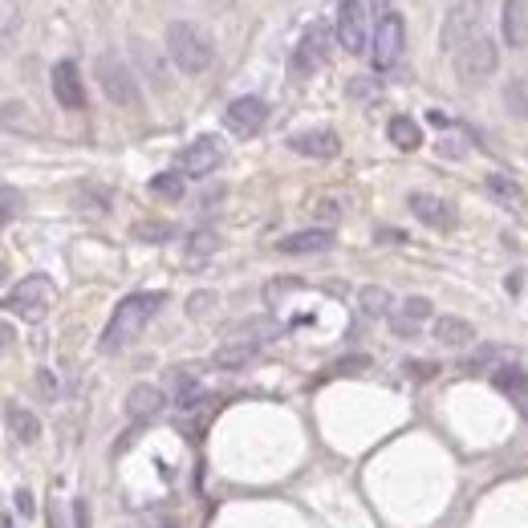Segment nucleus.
Masks as SVG:
<instances>
[{"mask_svg":"<svg viewBox=\"0 0 528 528\" xmlns=\"http://www.w3.org/2000/svg\"><path fill=\"white\" fill-rule=\"evenodd\" d=\"M163 305H167V293H131V297H123L102 329V353L126 350Z\"/></svg>","mask_w":528,"mask_h":528,"instance_id":"nucleus-1","label":"nucleus"},{"mask_svg":"<svg viewBox=\"0 0 528 528\" xmlns=\"http://www.w3.org/2000/svg\"><path fill=\"white\" fill-rule=\"evenodd\" d=\"M49 89H53V98H57L62 110H73V115L86 110V78H81V70L70 62V57L49 70Z\"/></svg>","mask_w":528,"mask_h":528,"instance_id":"nucleus-11","label":"nucleus"},{"mask_svg":"<svg viewBox=\"0 0 528 528\" xmlns=\"http://www.w3.org/2000/svg\"><path fill=\"white\" fill-rule=\"evenodd\" d=\"M220 248V240H216V232L211 228H200L187 236V260H203V256H211Z\"/></svg>","mask_w":528,"mask_h":528,"instance_id":"nucleus-29","label":"nucleus"},{"mask_svg":"<svg viewBox=\"0 0 528 528\" xmlns=\"http://www.w3.org/2000/svg\"><path fill=\"white\" fill-rule=\"evenodd\" d=\"M387 139L395 142L398 150H419L422 147V131H419V123L414 118H406V115H395L387 123Z\"/></svg>","mask_w":528,"mask_h":528,"instance_id":"nucleus-24","label":"nucleus"},{"mask_svg":"<svg viewBox=\"0 0 528 528\" xmlns=\"http://www.w3.org/2000/svg\"><path fill=\"white\" fill-rule=\"evenodd\" d=\"M264 123H268V106H264V98H256V94L236 98V102L224 110V126H228L236 139H252V134H260Z\"/></svg>","mask_w":528,"mask_h":528,"instance_id":"nucleus-12","label":"nucleus"},{"mask_svg":"<svg viewBox=\"0 0 528 528\" xmlns=\"http://www.w3.org/2000/svg\"><path fill=\"white\" fill-rule=\"evenodd\" d=\"M431 313H435V305L427 297H406L403 309H398V313H390V329H395L398 337H414V334H419V326Z\"/></svg>","mask_w":528,"mask_h":528,"instance_id":"nucleus-18","label":"nucleus"},{"mask_svg":"<svg viewBox=\"0 0 528 528\" xmlns=\"http://www.w3.org/2000/svg\"><path fill=\"white\" fill-rule=\"evenodd\" d=\"M406 208H411L414 220H422L427 228H435V232H451V228H456V208H451L443 195L411 192V195H406Z\"/></svg>","mask_w":528,"mask_h":528,"instance_id":"nucleus-13","label":"nucleus"},{"mask_svg":"<svg viewBox=\"0 0 528 528\" xmlns=\"http://www.w3.org/2000/svg\"><path fill=\"white\" fill-rule=\"evenodd\" d=\"M358 305L366 317H387L390 321V313H395V297H390L387 285H366V289L358 293Z\"/></svg>","mask_w":528,"mask_h":528,"instance_id":"nucleus-25","label":"nucleus"},{"mask_svg":"<svg viewBox=\"0 0 528 528\" xmlns=\"http://www.w3.org/2000/svg\"><path fill=\"white\" fill-rule=\"evenodd\" d=\"M131 236L139 240V244H167V240H175V224H167V220H139V224H131Z\"/></svg>","mask_w":528,"mask_h":528,"instance_id":"nucleus-28","label":"nucleus"},{"mask_svg":"<svg viewBox=\"0 0 528 528\" xmlns=\"http://www.w3.org/2000/svg\"><path fill=\"white\" fill-rule=\"evenodd\" d=\"M484 192L492 195L500 208H508V211H520V208H524V192H520V183H516L512 175H500V171L484 175Z\"/></svg>","mask_w":528,"mask_h":528,"instance_id":"nucleus-21","label":"nucleus"},{"mask_svg":"<svg viewBox=\"0 0 528 528\" xmlns=\"http://www.w3.org/2000/svg\"><path fill=\"white\" fill-rule=\"evenodd\" d=\"M289 150H297L301 158H337L342 139L329 126H313V131H297L289 139Z\"/></svg>","mask_w":528,"mask_h":528,"instance_id":"nucleus-14","label":"nucleus"},{"mask_svg":"<svg viewBox=\"0 0 528 528\" xmlns=\"http://www.w3.org/2000/svg\"><path fill=\"white\" fill-rule=\"evenodd\" d=\"M504 358H508V353H504L500 345H484L475 358L464 362V370H467V374H475V370H488V366H504Z\"/></svg>","mask_w":528,"mask_h":528,"instance_id":"nucleus-30","label":"nucleus"},{"mask_svg":"<svg viewBox=\"0 0 528 528\" xmlns=\"http://www.w3.org/2000/svg\"><path fill=\"white\" fill-rule=\"evenodd\" d=\"M451 65H456V73H459V81H464V86H480V81H488L496 73V65H500L496 41L488 33H475L472 41H467L464 49L451 57Z\"/></svg>","mask_w":528,"mask_h":528,"instance_id":"nucleus-5","label":"nucleus"},{"mask_svg":"<svg viewBox=\"0 0 528 528\" xmlns=\"http://www.w3.org/2000/svg\"><path fill=\"white\" fill-rule=\"evenodd\" d=\"M370 89H374V86H370V81H366V78L350 81V94H353V98H366V94H370Z\"/></svg>","mask_w":528,"mask_h":528,"instance_id":"nucleus-39","label":"nucleus"},{"mask_svg":"<svg viewBox=\"0 0 528 528\" xmlns=\"http://www.w3.org/2000/svg\"><path fill=\"white\" fill-rule=\"evenodd\" d=\"M175 398H179V411L195 406V403H200V382H195L192 374H179V379H175Z\"/></svg>","mask_w":528,"mask_h":528,"instance_id":"nucleus-32","label":"nucleus"},{"mask_svg":"<svg viewBox=\"0 0 528 528\" xmlns=\"http://www.w3.org/2000/svg\"><path fill=\"white\" fill-rule=\"evenodd\" d=\"M313 220H317V228H334V224L342 220V203L329 200V195L326 200H317L313 203Z\"/></svg>","mask_w":528,"mask_h":528,"instance_id":"nucleus-31","label":"nucleus"},{"mask_svg":"<svg viewBox=\"0 0 528 528\" xmlns=\"http://www.w3.org/2000/svg\"><path fill=\"white\" fill-rule=\"evenodd\" d=\"M500 33L508 41V49H524L528 45V0H504Z\"/></svg>","mask_w":528,"mask_h":528,"instance_id":"nucleus-16","label":"nucleus"},{"mask_svg":"<svg viewBox=\"0 0 528 528\" xmlns=\"http://www.w3.org/2000/svg\"><path fill=\"white\" fill-rule=\"evenodd\" d=\"M147 192L155 195V200H183L187 175H183V171H163V175H150Z\"/></svg>","mask_w":528,"mask_h":528,"instance_id":"nucleus-27","label":"nucleus"},{"mask_svg":"<svg viewBox=\"0 0 528 528\" xmlns=\"http://www.w3.org/2000/svg\"><path fill=\"white\" fill-rule=\"evenodd\" d=\"M163 406H167V395H163L158 387H150V382H139V387L126 395V414H131V419H139V422L142 419H155Z\"/></svg>","mask_w":528,"mask_h":528,"instance_id":"nucleus-20","label":"nucleus"},{"mask_svg":"<svg viewBox=\"0 0 528 528\" xmlns=\"http://www.w3.org/2000/svg\"><path fill=\"white\" fill-rule=\"evenodd\" d=\"M208 305H216V293H195V297H192V313L195 317H200Z\"/></svg>","mask_w":528,"mask_h":528,"instance_id":"nucleus-36","label":"nucleus"},{"mask_svg":"<svg viewBox=\"0 0 528 528\" xmlns=\"http://www.w3.org/2000/svg\"><path fill=\"white\" fill-rule=\"evenodd\" d=\"M73 524H78V528H89V504H86V500L73 504Z\"/></svg>","mask_w":528,"mask_h":528,"instance_id":"nucleus-37","label":"nucleus"},{"mask_svg":"<svg viewBox=\"0 0 528 528\" xmlns=\"http://www.w3.org/2000/svg\"><path fill=\"white\" fill-rule=\"evenodd\" d=\"M256 353H260V345L256 342H224L220 350L211 353V362H216L220 370H240V366H248Z\"/></svg>","mask_w":528,"mask_h":528,"instance_id":"nucleus-23","label":"nucleus"},{"mask_svg":"<svg viewBox=\"0 0 528 528\" xmlns=\"http://www.w3.org/2000/svg\"><path fill=\"white\" fill-rule=\"evenodd\" d=\"M475 33H484V17H480V0H456L451 13L443 17V29H439V49L456 57Z\"/></svg>","mask_w":528,"mask_h":528,"instance_id":"nucleus-8","label":"nucleus"},{"mask_svg":"<svg viewBox=\"0 0 528 528\" xmlns=\"http://www.w3.org/2000/svg\"><path fill=\"white\" fill-rule=\"evenodd\" d=\"M17 512L21 516H33V492H25V488L17 492Z\"/></svg>","mask_w":528,"mask_h":528,"instance_id":"nucleus-38","label":"nucleus"},{"mask_svg":"<svg viewBox=\"0 0 528 528\" xmlns=\"http://www.w3.org/2000/svg\"><path fill=\"white\" fill-rule=\"evenodd\" d=\"M334 248V228H305V232H289L277 240V252L285 256H309V252H329Z\"/></svg>","mask_w":528,"mask_h":528,"instance_id":"nucleus-15","label":"nucleus"},{"mask_svg":"<svg viewBox=\"0 0 528 528\" xmlns=\"http://www.w3.org/2000/svg\"><path fill=\"white\" fill-rule=\"evenodd\" d=\"M277 337V321L273 317H256V321H244V326H236L228 334V342H256V345H264V342H273Z\"/></svg>","mask_w":528,"mask_h":528,"instance_id":"nucleus-26","label":"nucleus"},{"mask_svg":"<svg viewBox=\"0 0 528 528\" xmlns=\"http://www.w3.org/2000/svg\"><path fill=\"white\" fill-rule=\"evenodd\" d=\"M427 123H435V126H443V131H447V126H451V118L443 115V110H431V115H427Z\"/></svg>","mask_w":528,"mask_h":528,"instance_id":"nucleus-40","label":"nucleus"},{"mask_svg":"<svg viewBox=\"0 0 528 528\" xmlns=\"http://www.w3.org/2000/svg\"><path fill=\"white\" fill-rule=\"evenodd\" d=\"M492 382H496V390H504V395L516 403L520 395H528V370L524 366H516V362H504V366H496L492 370Z\"/></svg>","mask_w":528,"mask_h":528,"instance_id":"nucleus-22","label":"nucleus"},{"mask_svg":"<svg viewBox=\"0 0 528 528\" xmlns=\"http://www.w3.org/2000/svg\"><path fill=\"white\" fill-rule=\"evenodd\" d=\"M406 379H414V382H427V379H435V370H439V366H435V362H406Z\"/></svg>","mask_w":528,"mask_h":528,"instance_id":"nucleus-34","label":"nucleus"},{"mask_svg":"<svg viewBox=\"0 0 528 528\" xmlns=\"http://www.w3.org/2000/svg\"><path fill=\"white\" fill-rule=\"evenodd\" d=\"M49 305H53V281L45 273L21 277V281L4 293V309H9L13 317H21V321H45Z\"/></svg>","mask_w":528,"mask_h":528,"instance_id":"nucleus-4","label":"nucleus"},{"mask_svg":"<svg viewBox=\"0 0 528 528\" xmlns=\"http://www.w3.org/2000/svg\"><path fill=\"white\" fill-rule=\"evenodd\" d=\"M94 73H98V86H102V94L110 98L115 106H139V81H134L131 65H126L115 49H106L102 57H98Z\"/></svg>","mask_w":528,"mask_h":528,"instance_id":"nucleus-7","label":"nucleus"},{"mask_svg":"<svg viewBox=\"0 0 528 528\" xmlns=\"http://www.w3.org/2000/svg\"><path fill=\"white\" fill-rule=\"evenodd\" d=\"M37 390H41L45 398H57V374H53V370H37Z\"/></svg>","mask_w":528,"mask_h":528,"instance_id":"nucleus-35","label":"nucleus"},{"mask_svg":"<svg viewBox=\"0 0 528 528\" xmlns=\"http://www.w3.org/2000/svg\"><path fill=\"white\" fill-rule=\"evenodd\" d=\"M4 427H9V435L21 443V447H33L37 439H41V422H37L33 411H25L21 403H4Z\"/></svg>","mask_w":528,"mask_h":528,"instance_id":"nucleus-17","label":"nucleus"},{"mask_svg":"<svg viewBox=\"0 0 528 528\" xmlns=\"http://www.w3.org/2000/svg\"><path fill=\"white\" fill-rule=\"evenodd\" d=\"M431 334H435V342L447 345V350H464V345L475 342V326H472V321H464V317H451V313L435 317Z\"/></svg>","mask_w":528,"mask_h":528,"instance_id":"nucleus-19","label":"nucleus"},{"mask_svg":"<svg viewBox=\"0 0 528 528\" xmlns=\"http://www.w3.org/2000/svg\"><path fill=\"white\" fill-rule=\"evenodd\" d=\"M220 163H224V142L216 139V134H200L195 142H187V147L179 150L175 171L200 179V175H211V171L220 167Z\"/></svg>","mask_w":528,"mask_h":528,"instance_id":"nucleus-10","label":"nucleus"},{"mask_svg":"<svg viewBox=\"0 0 528 528\" xmlns=\"http://www.w3.org/2000/svg\"><path fill=\"white\" fill-rule=\"evenodd\" d=\"M334 45H337V25L334 21H313V25L301 33V41H297V49H293V57H289V73L293 78H313L321 65L329 62V53H334Z\"/></svg>","mask_w":528,"mask_h":528,"instance_id":"nucleus-3","label":"nucleus"},{"mask_svg":"<svg viewBox=\"0 0 528 528\" xmlns=\"http://www.w3.org/2000/svg\"><path fill=\"white\" fill-rule=\"evenodd\" d=\"M167 57L179 73H203L216 62V41L195 21H171L167 25Z\"/></svg>","mask_w":528,"mask_h":528,"instance_id":"nucleus-2","label":"nucleus"},{"mask_svg":"<svg viewBox=\"0 0 528 528\" xmlns=\"http://www.w3.org/2000/svg\"><path fill=\"white\" fill-rule=\"evenodd\" d=\"M403 53H406L403 17H398V13H382V17L374 21V37H370V62H374L379 73H387L403 62Z\"/></svg>","mask_w":528,"mask_h":528,"instance_id":"nucleus-6","label":"nucleus"},{"mask_svg":"<svg viewBox=\"0 0 528 528\" xmlns=\"http://www.w3.org/2000/svg\"><path fill=\"white\" fill-rule=\"evenodd\" d=\"M337 45H342L345 53H353V57H358V53H366L370 49V21H366V4H362V0H342V4H337Z\"/></svg>","mask_w":528,"mask_h":528,"instance_id":"nucleus-9","label":"nucleus"},{"mask_svg":"<svg viewBox=\"0 0 528 528\" xmlns=\"http://www.w3.org/2000/svg\"><path fill=\"white\" fill-rule=\"evenodd\" d=\"M0 203H4V208H0V220L13 224V220H17V211H21V203H25V200L17 195V187H13V183H4V187H0Z\"/></svg>","mask_w":528,"mask_h":528,"instance_id":"nucleus-33","label":"nucleus"}]
</instances>
